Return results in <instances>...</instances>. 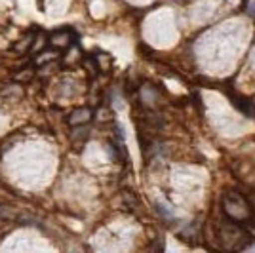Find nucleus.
Listing matches in <instances>:
<instances>
[{
	"label": "nucleus",
	"mask_w": 255,
	"mask_h": 253,
	"mask_svg": "<svg viewBox=\"0 0 255 253\" xmlns=\"http://www.w3.org/2000/svg\"><path fill=\"white\" fill-rule=\"evenodd\" d=\"M92 120V111L90 109H78L73 115L69 116V124L71 126H80V124H88Z\"/></svg>",
	"instance_id": "3"
},
{
	"label": "nucleus",
	"mask_w": 255,
	"mask_h": 253,
	"mask_svg": "<svg viewBox=\"0 0 255 253\" xmlns=\"http://www.w3.org/2000/svg\"><path fill=\"white\" fill-rule=\"evenodd\" d=\"M219 240L225 250H244L250 242V232L244 231L238 223L227 221L219 227Z\"/></svg>",
	"instance_id": "2"
},
{
	"label": "nucleus",
	"mask_w": 255,
	"mask_h": 253,
	"mask_svg": "<svg viewBox=\"0 0 255 253\" xmlns=\"http://www.w3.org/2000/svg\"><path fill=\"white\" fill-rule=\"evenodd\" d=\"M223 211L227 213V217H229V219H233V221H248L250 217H254L252 204L246 200L242 194L233 192V190L225 192Z\"/></svg>",
	"instance_id": "1"
},
{
	"label": "nucleus",
	"mask_w": 255,
	"mask_h": 253,
	"mask_svg": "<svg viewBox=\"0 0 255 253\" xmlns=\"http://www.w3.org/2000/svg\"><path fill=\"white\" fill-rule=\"evenodd\" d=\"M31 76H32V71H31V69H29V73H25V74H17L15 78H17V80H23V82H25V80H31Z\"/></svg>",
	"instance_id": "4"
}]
</instances>
